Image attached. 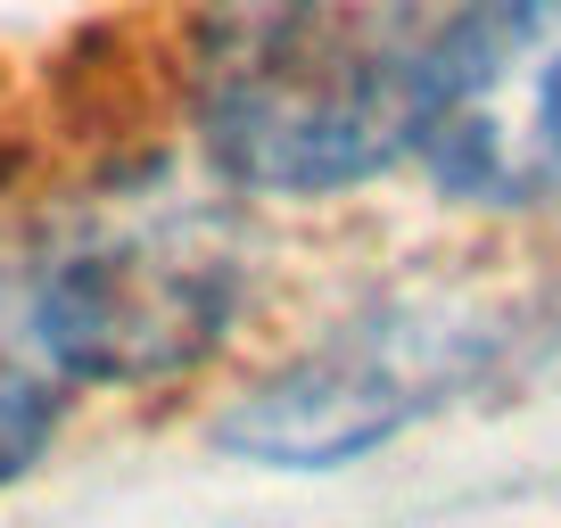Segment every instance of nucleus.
Masks as SVG:
<instances>
[{
  "label": "nucleus",
  "mask_w": 561,
  "mask_h": 528,
  "mask_svg": "<svg viewBox=\"0 0 561 528\" xmlns=\"http://www.w3.org/2000/svg\"><path fill=\"white\" fill-rule=\"evenodd\" d=\"M512 322L462 289H404L371 314L322 331L289 364L248 380L215 413V446L256 471H347L397 446L413 422L446 413L462 388L488 380Z\"/></svg>",
  "instance_id": "nucleus-3"
},
{
  "label": "nucleus",
  "mask_w": 561,
  "mask_h": 528,
  "mask_svg": "<svg viewBox=\"0 0 561 528\" xmlns=\"http://www.w3.org/2000/svg\"><path fill=\"white\" fill-rule=\"evenodd\" d=\"M413 158L455 207L561 198V0H455L430 25Z\"/></svg>",
  "instance_id": "nucleus-4"
},
{
  "label": "nucleus",
  "mask_w": 561,
  "mask_h": 528,
  "mask_svg": "<svg viewBox=\"0 0 561 528\" xmlns=\"http://www.w3.org/2000/svg\"><path fill=\"white\" fill-rule=\"evenodd\" d=\"M256 289L248 231L224 198L165 182L107 191L25 264L18 338L58 388H174L231 347Z\"/></svg>",
  "instance_id": "nucleus-2"
},
{
  "label": "nucleus",
  "mask_w": 561,
  "mask_h": 528,
  "mask_svg": "<svg viewBox=\"0 0 561 528\" xmlns=\"http://www.w3.org/2000/svg\"><path fill=\"white\" fill-rule=\"evenodd\" d=\"M421 0H215L191 42V124L224 191L347 198L413 158Z\"/></svg>",
  "instance_id": "nucleus-1"
},
{
  "label": "nucleus",
  "mask_w": 561,
  "mask_h": 528,
  "mask_svg": "<svg viewBox=\"0 0 561 528\" xmlns=\"http://www.w3.org/2000/svg\"><path fill=\"white\" fill-rule=\"evenodd\" d=\"M50 429H58V380L34 364V347L9 322L0 331V487L50 455Z\"/></svg>",
  "instance_id": "nucleus-5"
}]
</instances>
